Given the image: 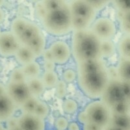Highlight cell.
Returning <instances> with one entry per match:
<instances>
[{"label":"cell","instance_id":"6da1fadb","mask_svg":"<svg viewBox=\"0 0 130 130\" xmlns=\"http://www.w3.org/2000/svg\"><path fill=\"white\" fill-rule=\"evenodd\" d=\"M71 50L77 64L90 59H101L100 40L90 29L73 31Z\"/></svg>","mask_w":130,"mask_h":130},{"label":"cell","instance_id":"7a4b0ae2","mask_svg":"<svg viewBox=\"0 0 130 130\" xmlns=\"http://www.w3.org/2000/svg\"><path fill=\"white\" fill-rule=\"evenodd\" d=\"M41 24L48 34L55 37H62L72 31V14L68 2L57 10L47 12Z\"/></svg>","mask_w":130,"mask_h":130},{"label":"cell","instance_id":"3957f363","mask_svg":"<svg viewBox=\"0 0 130 130\" xmlns=\"http://www.w3.org/2000/svg\"><path fill=\"white\" fill-rule=\"evenodd\" d=\"M77 74L78 86L83 94L90 99H100L109 82L107 68L93 72Z\"/></svg>","mask_w":130,"mask_h":130},{"label":"cell","instance_id":"277c9868","mask_svg":"<svg viewBox=\"0 0 130 130\" xmlns=\"http://www.w3.org/2000/svg\"><path fill=\"white\" fill-rule=\"evenodd\" d=\"M83 111L87 117L88 122L94 123L104 129L110 125L112 117L111 109L100 100L89 103Z\"/></svg>","mask_w":130,"mask_h":130},{"label":"cell","instance_id":"5b68a950","mask_svg":"<svg viewBox=\"0 0 130 130\" xmlns=\"http://www.w3.org/2000/svg\"><path fill=\"white\" fill-rule=\"evenodd\" d=\"M90 29L100 41L112 40L117 32L115 22L111 18L106 16L96 18L91 24Z\"/></svg>","mask_w":130,"mask_h":130},{"label":"cell","instance_id":"8992f818","mask_svg":"<svg viewBox=\"0 0 130 130\" xmlns=\"http://www.w3.org/2000/svg\"><path fill=\"white\" fill-rule=\"evenodd\" d=\"M68 5L72 16H79L89 20L92 24L96 18L98 12L89 1L75 0L69 2Z\"/></svg>","mask_w":130,"mask_h":130},{"label":"cell","instance_id":"52a82bcc","mask_svg":"<svg viewBox=\"0 0 130 130\" xmlns=\"http://www.w3.org/2000/svg\"><path fill=\"white\" fill-rule=\"evenodd\" d=\"M100 100L111 109L118 102L125 100L122 91V82L119 80H111L101 97Z\"/></svg>","mask_w":130,"mask_h":130},{"label":"cell","instance_id":"ba28073f","mask_svg":"<svg viewBox=\"0 0 130 130\" xmlns=\"http://www.w3.org/2000/svg\"><path fill=\"white\" fill-rule=\"evenodd\" d=\"M5 87L6 94L16 106L20 107L31 96L26 83H14L9 81Z\"/></svg>","mask_w":130,"mask_h":130},{"label":"cell","instance_id":"9c48e42d","mask_svg":"<svg viewBox=\"0 0 130 130\" xmlns=\"http://www.w3.org/2000/svg\"><path fill=\"white\" fill-rule=\"evenodd\" d=\"M20 46L16 37L10 31L0 32V55L3 57H12Z\"/></svg>","mask_w":130,"mask_h":130},{"label":"cell","instance_id":"30bf717a","mask_svg":"<svg viewBox=\"0 0 130 130\" xmlns=\"http://www.w3.org/2000/svg\"><path fill=\"white\" fill-rule=\"evenodd\" d=\"M49 49L52 52L53 62L55 64H65L70 61L72 57L71 47L64 40H57L53 41Z\"/></svg>","mask_w":130,"mask_h":130},{"label":"cell","instance_id":"8fae6325","mask_svg":"<svg viewBox=\"0 0 130 130\" xmlns=\"http://www.w3.org/2000/svg\"><path fill=\"white\" fill-rule=\"evenodd\" d=\"M18 127L20 130H45V120L34 114L22 113L18 117Z\"/></svg>","mask_w":130,"mask_h":130},{"label":"cell","instance_id":"7c38bea8","mask_svg":"<svg viewBox=\"0 0 130 130\" xmlns=\"http://www.w3.org/2000/svg\"><path fill=\"white\" fill-rule=\"evenodd\" d=\"M16 105L6 93L0 96V122H5L14 116Z\"/></svg>","mask_w":130,"mask_h":130},{"label":"cell","instance_id":"4fadbf2b","mask_svg":"<svg viewBox=\"0 0 130 130\" xmlns=\"http://www.w3.org/2000/svg\"><path fill=\"white\" fill-rule=\"evenodd\" d=\"M42 32L41 27L38 24L29 20L24 31L17 39L21 46H26L32 39Z\"/></svg>","mask_w":130,"mask_h":130},{"label":"cell","instance_id":"5bb4252c","mask_svg":"<svg viewBox=\"0 0 130 130\" xmlns=\"http://www.w3.org/2000/svg\"><path fill=\"white\" fill-rule=\"evenodd\" d=\"M77 73H89L107 68L104 59H90L77 64Z\"/></svg>","mask_w":130,"mask_h":130},{"label":"cell","instance_id":"9a60e30c","mask_svg":"<svg viewBox=\"0 0 130 130\" xmlns=\"http://www.w3.org/2000/svg\"><path fill=\"white\" fill-rule=\"evenodd\" d=\"M46 39L44 32H42L32 39L26 46L31 49L35 55L36 57L38 58L42 56L43 52L46 49Z\"/></svg>","mask_w":130,"mask_h":130},{"label":"cell","instance_id":"2e32d148","mask_svg":"<svg viewBox=\"0 0 130 130\" xmlns=\"http://www.w3.org/2000/svg\"><path fill=\"white\" fill-rule=\"evenodd\" d=\"M16 61L22 67L32 61H36L37 57L30 48L25 46H21L14 55Z\"/></svg>","mask_w":130,"mask_h":130},{"label":"cell","instance_id":"e0dca14e","mask_svg":"<svg viewBox=\"0 0 130 130\" xmlns=\"http://www.w3.org/2000/svg\"><path fill=\"white\" fill-rule=\"evenodd\" d=\"M27 85L32 96L38 98L44 94L46 88L40 77L27 80Z\"/></svg>","mask_w":130,"mask_h":130},{"label":"cell","instance_id":"ac0fdd59","mask_svg":"<svg viewBox=\"0 0 130 130\" xmlns=\"http://www.w3.org/2000/svg\"><path fill=\"white\" fill-rule=\"evenodd\" d=\"M27 80L40 77L42 72L41 66L39 62L34 61L21 67Z\"/></svg>","mask_w":130,"mask_h":130},{"label":"cell","instance_id":"d6986e66","mask_svg":"<svg viewBox=\"0 0 130 130\" xmlns=\"http://www.w3.org/2000/svg\"><path fill=\"white\" fill-rule=\"evenodd\" d=\"M116 53V45L112 40H105L100 41L101 59H109Z\"/></svg>","mask_w":130,"mask_h":130},{"label":"cell","instance_id":"ffe728a7","mask_svg":"<svg viewBox=\"0 0 130 130\" xmlns=\"http://www.w3.org/2000/svg\"><path fill=\"white\" fill-rule=\"evenodd\" d=\"M29 20L18 16L14 18L10 24V32L16 37V39L22 33L27 25L29 22Z\"/></svg>","mask_w":130,"mask_h":130},{"label":"cell","instance_id":"44dd1931","mask_svg":"<svg viewBox=\"0 0 130 130\" xmlns=\"http://www.w3.org/2000/svg\"><path fill=\"white\" fill-rule=\"evenodd\" d=\"M118 52L120 58L123 59H130V37L129 35H124L118 42Z\"/></svg>","mask_w":130,"mask_h":130},{"label":"cell","instance_id":"7402d4cb","mask_svg":"<svg viewBox=\"0 0 130 130\" xmlns=\"http://www.w3.org/2000/svg\"><path fill=\"white\" fill-rule=\"evenodd\" d=\"M130 61L128 59H120L117 67L118 79L121 82H130Z\"/></svg>","mask_w":130,"mask_h":130},{"label":"cell","instance_id":"603a6c76","mask_svg":"<svg viewBox=\"0 0 130 130\" xmlns=\"http://www.w3.org/2000/svg\"><path fill=\"white\" fill-rule=\"evenodd\" d=\"M41 79L46 89H54L59 80L57 73L55 71H45Z\"/></svg>","mask_w":130,"mask_h":130},{"label":"cell","instance_id":"cb8c5ba5","mask_svg":"<svg viewBox=\"0 0 130 130\" xmlns=\"http://www.w3.org/2000/svg\"><path fill=\"white\" fill-rule=\"evenodd\" d=\"M117 18L119 21L120 30L124 35H129L130 32V11L117 10Z\"/></svg>","mask_w":130,"mask_h":130},{"label":"cell","instance_id":"d4e9b609","mask_svg":"<svg viewBox=\"0 0 130 130\" xmlns=\"http://www.w3.org/2000/svg\"><path fill=\"white\" fill-rule=\"evenodd\" d=\"M110 125L120 127L124 130H130L129 115H112Z\"/></svg>","mask_w":130,"mask_h":130},{"label":"cell","instance_id":"484cf974","mask_svg":"<svg viewBox=\"0 0 130 130\" xmlns=\"http://www.w3.org/2000/svg\"><path fill=\"white\" fill-rule=\"evenodd\" d=\"M92 23L79 16H72V31H84L90 29Z\"/></svg>","mask_w":130,"mask_h":130},{"label":"cell","instance_id":"4316f807","mask_svg":"<svg viewBox=\"0 0 130 130\" xmlns=\"http://www.w3.org/2000/svg\"><path fill=\"white\" fill-rule=\"evenodd\" d=\"M50 111V108L49 107L48 104L44 101L39 100L33 114L37 117L42 118L43 120H45L48 117Z\"/></svg>","mask_w":130,"mask_h":130},{"label":"cell","instance_id":"83f0119b","mask_svg":"<svg viewBox=\"0 0 130 130\" xmlns=\"http://www.w3.org/2000/svg\"><path fill=\"white\" fill-rule=\"evenodd\" d=\"M129 102L123 100L114 105L110 109L114 115H129Z\"/></svg>","mask_w":130,"mask_h":130},{"label":"cell","instance_id":"f1b7e54d","mask_svg":"<svg viewBox=\"0 0 130 130\" xmlns=\"http://www.w3.org/2000/svg\"><path fill=\"white\" fill-rule=\"evenodd\" d=\"M9 82L14 83H26L27 79L21 67H18L13 69L9 75Z\"/></svg>","mask_w":130,"mask_h":130},{"label":"cell","instance_id":"f546056e","mask_svg":"<svg viewBox=\"0 0 130 130\" xmlns=\"http://www.w3.org/2000/svg\"><path fill=\"white\" fill-rule=\"evenodd\" d=\"M39 99L31 96L20 106L22 113L33 114L37 102Z\"/></svg>","mask_w":130,"mask_h":130},{"label":"cell","instance_id":"4dcf8cb0","mask_svg":"<svg viewBox=\"0 0 130 130\" xmlns=\"http://www.w3.org/2000/svg\"><path fill=\"white\" fill-rule=\"evenodd\" d=\"M79 105L77 102L74 99H66L62 104V109L64 112L68 115H73L77 111Z\"/></svg>","mask_w":130,"mask_h":130},{"label":"cell","instance_id":"1f68e13d","mask_svg":"<svg viewBox=\"0 0 130 130\" xmlns=\"http://www.w3.org/2000/svg\"><path fill=\"white\" fill-rule=\"evenodd\" d=\"M67 2L62 0H44L42 1L43 5L47 12L57 10L64 5Z\"/></svg>","mask_w":130,"mask_h":130},{"label":"cell","instance_id":"d6a6232c","mask_svg":"<svg viewBox=\"0 0 130 130\" xmlns=\"http://www.w3.org/2000/svg\"><path fill=\"white\" fill-rule=\"evenodd\" d=\"M77 74L72 68H67L63 71L62 74V80L67 83H72L77 79Z\"/></svg>","mask_w":130,"mask_h":130},{"label":"cell","instance_id":"836d02e7","mask_svg":"<svg viewBox=\"0 0 130 130\" xmlns=\"http://www.w3.org/2000/svg\"><path fill=\"white\" fill-rule=\"evenodd\" d=\"M55 89V96L60 99H63L67 94V84L62 79H59Z\"/></svg>","mask_w":130,"mask_h":130},{"label":"cell","instance_id":"e575fe53","mask_svg":"<svg viewBox=\"0 0 130 130\" xmlns=\"http://www.w3.org/2000/svg\"><path fill=\"white\" fill-rule=\"evenodd\" d=\"M35 12L36 17L40 22H42L47 13V11L43 5L42 1L36 3L35 5Z\"/></svg>","mask_w":130,"mask_h":130},{"label":"cell","instance_id":"d590c367","mask_svg":"<svg viewBox=\"0 0 130 130\" xmlns=\"http://www.w3.org/2000/svg\"><path fill=\"white\" fill-rule=\"evenodd\" d=\"M68 124H69V122L67 120V118L62 116L57 117L55 119V123H54L57 130H67Z\"/></svg>","mask_w":130,"mask_h":130},{"label":"cell","instance_id":"8d00e7d4","mask_svg":"<svg viewBox=\"0 0 130 130\" xmlns=\"http://www.w3.org/2000/svg\"><path fill=\"white\" fill-rule=\"evenodd\" d=\"M115 6L119 11H130V1H116L114 2Z\"/></svg>","mask_w":130,"mask_h":130},{"label":"cell","instance_id":"74e56055","mask_svg":"<svg viewBox=\"0 0 130 130\" xmlns=\"http://www.w3.org/2000/svg\"><path fill=\"white\" fill-rule=\"evenodd\" d=\"M107 73L108 77L111 80H119L118 79V74L117 70V67L114 65H111L109 67H107Z\"/></svg>","mask_w":130,"mask_h":130},{"label":"cell","instance_id":"f35d334b","mask_svg":"<svg viewBox=\"0 0 130 130\" xmlns=\"http://www.w3.org/2000/svg\"><path fill=\"white\" fill-rule=\"evenodd\" d=\"M89 2L97 12L103 10L110 3L109 1H89Z\"/></svg>","mask_w":130,"mask_h":130},{"label":"cell","instance_id":"ab89813d","mask_svg":"<svg viewBox=\"0 0 130 130\" xmlns=\"http://www.w3.org/2000/svg\"><path fill=\"white\" fill-rule=\"evenodd\" d=\"M130 82H122V91L125 100L129 102Z\"/></svg>","mask_w":130,"mask_h":130},{"label":"cell","instance_id":"60d3db41","mask_svg":"<svg viewBox=\"0 0 130 130\" xmlns=\"http://www.w3.org/2000/svg\"><path fill=\"white\" fill-rule=\"evenodd\" d=\"M5 124H6L5 128L7 130L12 129L17 127L18 126V117L13 116V117H10L5 122Z\"/></svg>","mask_w":130,"mask_h":130},{"label":"cell","instance_id":"b9f144b4","mask_svg":"<svg viewBox=\"0 0 130 130\" xmlns=\"http://www.w3.org/2000/svg\"><path fill=\"white\" fill-rule=\"evenodd\" d=\"M104 129L91 122H87L83 124V130H104Z\"/></svg>","mask_w":130,"mask_h":130},{"label":"cell","instance_id":"7bdbcfd3","mask_svg":"<svg viewBox=\"0 0 130 130\" xmlns=\"http://www.w3.org/2000/svg\"><path fill=\"white\" fill-rule=\"evenodd\" d=\"M42 57L44 59V61H53V55L49 47L45 49L42 54Z\"/></svg>","mask_w":130,"mask_h":130},{"label":"cell","instance_id":"ee69618b","mask_svg":"<svg viewBox=\"0 0 130 130\" xmlns=\"http://www.w3.org/2000/svg\"><path fill=\"white\" fill-rule=\"evenodd\" d=\"M56 64L53 61H44L43 68L45 71H55Z\"/></svg>","mask_w":130,"mask_h":130},{"label":"cell","instance_id":"f6af8a7d","mask_svg":"<svg viewBox=\"0 0 130 130\" xmlns=\"http://www.w3.org/2000/svg\"><path fill=\"white\" fill-rule=\"evenodd\" d=\"M77 120L82 124H84L86 122H87V117L86 115V113L84 111H82L79 112L78 115H77Z\"/></svg>","mask_w":130,"mask_h":130},{"label":"cell","instance_id":"bcb514c9","mask_svg":"<svg viewBox=\"0 0 130 130\" xmlns=\"http://www.w3.org/2000/svg\"><path fill=\"white\" fill-rule=\"evenodd\" d=\"M68 130H81V127H80L79 124L76 122H72L69 123L68 124V127H67Z\"/></svg>","mask_w":130,"mask_h":130},{"label":"cell","instance_id":"7dc6e473","mask_svg":"<svg viewBox=\"0 0 130 130\" xmlns=\"http://www.w3.org/2000/svg\"><path fill=\"white\" fill-rule=\"evenodd\" d=\"M5 93H6V87H5V85H4L3 83L0 82V96L5 94Z\"/></svg>","mask_w":130,"mask_h":130},{"label":"cell","instance_id":"c3c4849f","mask_svg":"<svg viewBox=\"0 0 130 130\" xmlns=\"http://www.w3.org/2000/svg\"><path fill=\"white\" fill-rule=\"evenodd\" d=\"M5 16V14L4 10L2 9V7H0V24H2L4 20Z\"/></svg>","mask_w":130,"mask_h":130},{"label":"cell","instance_id":"681fc988","mask_svg":"<svg viewBox=\"0 0 130 130\" xmlns=\"http://www.w3.org/2000/svg\"><path fill=\"white\" fill-rule=\"evenodd\" d=\"M104 130H124V129L120 128V127L112 126V125H109V126H108L107 127H105V128H104Z\"/></svg>","mask_w":130,"mask_h":130},{"label":"cell","instance_id":"f907efd6","mask_svg":"<svg viewBox=\"0 0 130 130\" xmlns=\"http://www.w3.org/2000/svg\"><path fill=\"white\" fill-rule=\"evenodd\" d=\"M3 129H4V127L2 125V123L0 122V130H3Z\"/></svg>","mask_w":130,"mask_h":130},{"label":"cell","instance_id":"816d5d0a","mask_svg":"<svg viewBox=\"0 0 130 130\" xmlns=\"http://www.w3.org/2000/svg\"><path fill=\"white\" fill-rule=\"evenodd\" d=\"M10 130H20V129L19 127H18V126H17V127H14V128L12 129H10Z\"/></svg>","mask_w":130,"mask_h":130},{"label":"cell","instance_id":"f5cc1de1","mask_svg":"<svg viewBox=\"0 0 130 130\" xmlns=\"http://www.w3.org/2000/svg\"><path fill=\"white\" fill-rule=\"evenodd\" d=\"M0 32H1V29H0Z\"/></svg>","mask_w":130,"mask_h":130}]
</instances>
